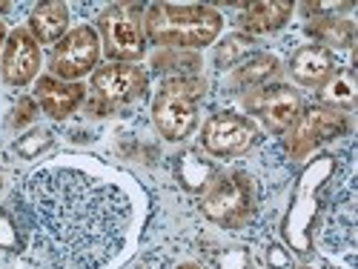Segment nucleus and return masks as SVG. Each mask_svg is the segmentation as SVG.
<instances>
[{"mask_svg":"<svg viewBox=\"0 0 358 269\" xmlns=\"http://www.w3.org/2000/svg\"><path fill=\"white\" fill-rule=\"evenodd\" d=\"M12 221L20 252L35 269H103L127 247L132 201L109 177L49 163L20 177Z\"/></svg>","mask_w":358,"mask_h":269,"instance_id":"nucleus-1","label":"nucleus"},{"mask_svg":"<svg viewBox=\"0 0 358 269\" xmlns=\"http://www.w3.org/2000/svg\"><path fill=\"white\" fill-rule=\"evenodd\" d=\"M143 38L175 52L203 49L218 41L224 17L203 3H152L141 15Z\"/></svg>","mask_w":358,"mask_h":269,"instance_id":"nucleus-2","label":"nucleus"},{"mask_svg":"<svg viewBox=\"0 0 358 269\" xmlns=\"http://www.w3.org/2000/svg\"><path fill=\"white\" fill-rule=\"evenodd\" d=\"M203 98V83L192 75H169L152 98V124L155 129L178 143L187 140L198 126V103Z\"/></svg>","mask_w":358,"mask_h":269,"instance_id":"nucleus-3","label":"nucleus"},{"mask_svg":"<svg viewBox=\"0 0 358 269\" xmlns=\"http://www.w3.org/2000/svg\"><path fill=\"white\" fill-rule=\"evenodd\" d=\"M143 6L138 3H112L98 15V38L109 61L115 64H135L146 52Z\"/></svg>","mask_w":358,"mask_h":269,"instance_id":"nucleus-4","label":"nucleus"},{"mask_svg":"<svg viewBox=\"0 0 358 269\" xmlns=\"http://www.w3.org/2000/svg\"><path fill=\"white\" fill-rule=\"evenodd\" d=\"M201 212L224 229L244 226L252 215V187L244 172L215 175L201 195Z\"/></svg>","mask_w":358,"mask_h":269,"instance_id":"nucleus-5","label":"nucleus"},{"mask_svg":"<svg viewBox=\"0 0 358 269\" xmlns=\"http://www.w3.org/2000/svg\"><path fill=\"white\" fill-rule=\"evenodd\" d=\"M350 132V117L347 112H338V109H330V106H310V109H301L298 121L292 124V129L287 132V155L301 161L307 158L310 152H315L318 146H324L327 140H336L341 135Z\"/></svg>","mask_w":358,"mask_h":269,"instance_id":"nucleus-6","label":"nucleus"},{"mask_svg":"<svg viewBox=\"0 0 358 269\" xmlns=\"http://www.w3.org/2000/svg\"><path fill=\"white\" fill-rule=\"evenodd\" d=\"M101 61V38L92 26H75L61 41L52 46L49 69L52 78L78 83L83 75L95 72Z\"/></svg>","mask_w":358,"mask_h":269,"instance_id":"nucleus-7","label":"nucleus"},{"mask_svg":"<svg viewBox=\"0 0 358 269\" xmlns=\"http://www.w3.org/2000/svg\"><path fill=\"white\" fill-rule=\"evenodd\" d=\"M258 129L238 112H218L201 129V146L215 158H238L255 143Z\"/></svg>","mask_w":358,"mask_h":269,"instance_id":"nucleus-8","label":"nucleus"},{"mask_svg":"<svg viewBox=\"0 0 358 269\" xmlns=\"http://www.w3.org/2000/svg\"><path fill=\"white\" fill-rule=\"evenodd\" d=\"M247 106L252 115L261 117V124L270 132L284 135L298 121V115L304 109V101L298 95V89H292L287 83H270V86L252 89V95H247Z\"/></svg>","mask_w":358,"mask_h":269,"instance_id":"nucleus-9","label":"nucleus"},{"mask_svg":"<svg viewBox=\"0 0 358 269\" xmlns=\"http://www.w3.org/2000/svg\"><path fill=\"white\" fill-rule=\"evenodd\" d=\"M149 86V75L138 64H106L92 72V92L106 106L138 101Z\"/></svg>","mask_w":358,"mask_h":269,"instance_id":"nucleus-10","label":"nucleus"},{"mask_svg":"<svg viewBox=\"0 0 358 269\" xmlns=\"http://www.w3.org/2000/svg\"><path fill=\"white\" fill-rule=\"evenodd\" d=\"M41 72V46L29 29H15L3 43V61H0V75L15 89L29 86Z\"/></svg>","mask_w":358,"mask_h":269,"instance_id":"nucleus-11","label":"nucleus"},{"mask_svg":"<svg viewBox=\"0 0 358 269\" xmlns=\"http://www.w3.org/2000/svg\"><path fill=\"white\" fill-rule=\"evenodd\" d=\"M83 98H86V89L80 83H66V80H57L52 75L38 78L35 103L52 117V121H66L69 115L78 112Z\"/></svg>","mask_w":358,"mask_h":269,"instance_id":"nucleus-12","label":"nucleus"},{"mask_svg":"<svg viewBox=\"0 0 358 269\" xmlns=\"http://www.w3.org/2000/svg\"><path fill=\"white\" fill-rule=\"evenodd\" d=\"M338 69V61L333 49H327L321 43H310V46H301L292 57H289V75L295 83L301 86H321L327 78Z\"/></svg>","mask_w":358,"mask_h":269,"instance_id":"nucleus-13","label":"nucleus"},{"mask_svg":"<svg viewBox=\"0 0 358 269\" xmlns=\"http://www.w3.org/2000/svg\"><path fill=\"white\" fill-rule=\"evenodd\" d=\"M289 15H292V3H287V0H258V3L244 6L241 17H238V26L250 38L270 35V32H278L281 26H287Z\"/></svg>","mask_w":358,"mask_h":269,"instance_id":"nucleus-14","label":"nucleus"},{"mask_svg":"<svg viewBox=\"0 0 358 269\" xmlns=\"http://www.w3.org/2000/svg\"><path fill=\"white\" fill-rule=\"evenodd\" d=\"M69 26V9L61 0H49V3H38L29 15V32L41 43H57L66 35Z\"/></svg>","mask_w":358,"mask_h":269,"instance_id":"nucleus-15","label":"nucleus"},{"mask_svg":"<svg viewBox=\"0 0 358 269\" xmlns=\"http://www.w3.org/2000/svg\"><path fill=\"white\" fill-rule=\"evenodd\" d=\"M275 72H278L275 54H250L232 69L229 86H235V89H261V86H266V80H270Z\"/></svg>","mask_w":358,"mask_h":269,"instance_id":"nucleus-16","label":"nucleus"},{"mask_svg":"<svg viewBox=\"0 0 358 269\" xmlns=\"http://www.w3.org/2000/svg\"><path fill=\"white\" fill-rule=\"evenodd\" d=\"M355 95H358V83H355V72L352 69H336L318 86V98L324 101L321 106H330L338 112H347L355 106Z\"/></svg>","mask_w":358,"mask_h":269,"instance_id":"nucleus-17","label":"nucleus"},{"mask_svg":"<svg viewBox=\"0 0 358 269\" xmlns=\"http://www.w3.org/2000/svg\"><path fill=\"white\" fill-rule=\"evenodd\" d=\"M310 35L324 41L321 46H352V38H355V26L344 17H318L315 23H310Z\"/></svg>","mask_w":358,"mask_h":269,"instance_id":"nucleus-18","label":"nucleus"},{"mask_svg":"<svg viewBox=\"0 0 358 269\" xmlns=\"http://www.w3.org/2000/svg\"><path fill=\"white\" fill-rule=\"evenodd\" d=\"M255 41L250 35H241V32H235L229 38H224L218 46H215V66L218 69H232L244 61V57H250Z\"/></svg>","mask_w":358,"mask_h":269,"instance_id":"nucleus-19","label":"nucleus"},{"mask_svg":"<svg viewBox=\"0 0 358 269\" xmlns=\"http://www.w3.org/2000/svg\"><path fill=\"white\" fill-rule=\"evenodd\" d=\"M17 109H20V115L12 117V124H15V126H23L26 121H32V117H35V101H29V98H26V101L17 103Z\"/></svg>","mask_w":358,"mask_h":269,"instance_id":"nucleus-20","label":"nucleus"},{"mask_svg":"<svg viewBox=\"0 0 358 269\" xmlns=\"http://www.w3.org/2000/svg\"><path fill=\"white\" fill-rule=\"evenodd\" d=\"M352 3H307V9L310 12H330V15H336V12H344V9H350Z\"/></svg>","mask_w":358,"mask_h":269,"instance_id":"nucleus-21","label":"nucleus"},{"mask_svg":"<svg viewBox=\"0 0 358 269\" xmlns=\"http://www.w3.org/2000/svg\"><path fill=\"white\" fill-rule=\"evenodd\" d=\"M3 43H6V26L0 23V49H3Z\"/></svg>","mask_w":358,"mask_h":269,"instance_id":"nucleus-22","label":"nucleus"},{"mask_svg":"<svg viewBox=\"0 0 358 269\" xmlns=\"http://www.w3.org/2000/svg\"><path fill=\"white\" fill-rule=\"evenodd\" d=\"M178 269H203V266H198V263H181Z\"/></svg>","mask_w":358,"mask_h":269,"instance_id":"nucleus-23","label":"nucleus"},{"mask_svg":"<svg viewBox=\"0 0 358 269\" xmlns=\"http://www.w3.org/2000/svg\"><path fill=\"white\" fill-rule=\"evenodd\" d=\"M9 9H12L9 3H0V12H9Z\"/></svg>","mask_w":358,"mask_h":269,"instance_id":"nucleus-24","label":"nucleus"},{"mask_svg":"<svg viewBox=\"0 0 358 269\" xmlns=\"http://www.w3.org/2000/svg\"><path fill=\"white\" fill-rule=\"evenodd\" d=\"M301 269H313V266H301Z\"/></svg>","mask_w":358,"mask_h":269,"instance_id":"nucleus-25","label":"nucleus"}]
</instances>
